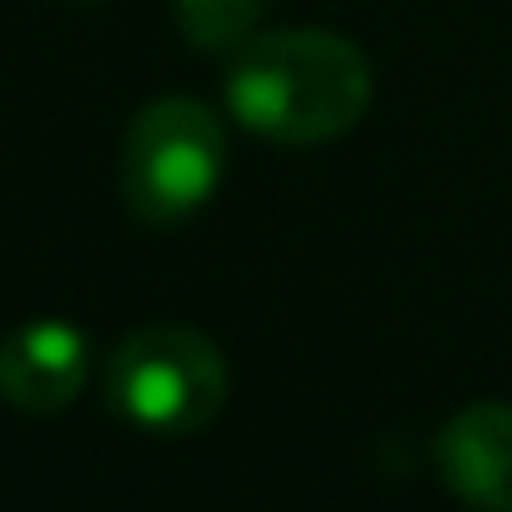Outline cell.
I'll return each mask as SVG.
<instances>
[{"label":"cell","mask_w":512,"mask_h":512,"mask_svg":"<svg viewBox=\"0 0 512 512\" xmlns=\"http://www.w3.org/2000/svg\"><path fill=\"white\" fill-rule=\"evenodd\" d=\"M72 6H100V0H72Z\"/></svg>","instance_id":"52a82bcc"},{"label":"cell","mask_w":512,"mask_h":512,"mask_svg":"<svg viewBox=\"0 0 512 512\" xmlns=\"http://www.w3.org/2000/svg\"><path fill=\"white\" fill-rule=\"evenodd\" d=\"M435 474L457 501L512 512V402H474L435 435Z\"/></svg>","instance_id":"5b68a950"},{"label":"cell","mask_w":512,"mask_h":512,"mask_svg":"<svg viewBox=\"0 0 512 512\" xmlns=\"http://www.w3.org/2000/svg\"><path fill=\"white\" fill-rule=\"evenodd\" d=\"M232 397V364L193 325H138L105 358V402L144 435H199Z\"/></svg>","instance_id":"7a4b0ae2"},{"label":"cell","mask_w":512,"mask_h":512,"mask_svg":"<svg viewBox=\"0 0 512 512\" xmlns=\"http://www.w3.org/2000/svg\"><path fill=\"white\" fill-rule=\"evenodd\" d=\"M265 23V0H177V28L204 56H237Z\"/></svg>","instance_id":"8992f818"},{"label":"cell","mask_w":512,"mask_h":512,"mask_svg":"<svg viewBox=\"0 0 512 512\" xmlns=\"http://www.w3.org/2000/svg\"><path fill=\"white\" fill-rule=\"evenodd\" d=\"M369 100V56L331 28L254 34L226 67V111L270 144H331L364 122Z\"/></svg>","instance_id":"6da1fadb"},{"label":"cell","mask_w":512,"mask_h":512,"mask_svg":"<svg viewBox=\"0 0 512 512\" xmlns=\"http://www.w3.org/2000/svg\"><path fill=\"white\" fill-rule=\"evenodd\" d=\"M89 336L72 320H28L0 336V397L17 413H67L89 386Z\"/></svg>","instance_id":"277c9868"},{"label":"cell","mask_w":512,"mask_h":512,"mask_svg":"<svg viewBox=\"0 0 512 512\" xmlns=\"http://www.w3.org/2000/svg\"><path fill=\"white\" fill-rule=\"evenodd\" d=\"M226 127L204 100L166 94L127 122L122 138V199L138 221L177 226L221 193Z\"/></svg>","instance_id":"3957f363"}]
</instances>
